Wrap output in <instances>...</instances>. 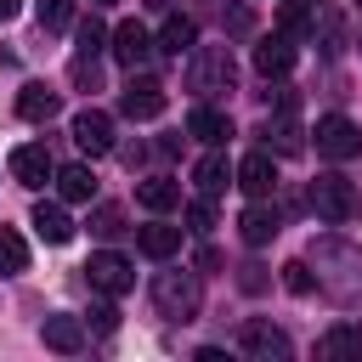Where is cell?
I'll use <instances>...</instances> for the list:
<instances>
[{
	"label": "cell",
	"mask_w": 362,
	"mask_h": 362,
	"mask_svg": "<svg viewBox=\"0 0 362 362\" xmlns=\"http://www.w3.org/2000/svg\"><path fill=\"white\" fill-rule=\"evenodd\" d=\"M288 68H294V40L288 34H272V40L255 45V74L260 79H283Z\"/></svg>",
	"instance_id": "9a60e30c"
},
{
	"label": "cell",
	"mask_w": 362,
	"mask_h": 362,
	"mask_svg": "<svg viewBox=\"0 0 362 362\" xmlns=\"http://www.w3.org/2000/svg\"><path fill=\"white\" fill-rule=\"evenodd\" d=\"M221 28H226V34H249V28H255V11H249V6H221Z\"/></svg>",
	"instance_id": "d6a6232c"
},
{
	"label": "cell",
	"mask_w": 362,
	"mask_h": 362,
	"mask_svg": "<svg viewBox=\"0 0 362 362\" xmlns=\"http://www.w3.org/2000/svg\"><path fill=\"white\" fill-rule=\"evenodd\" d=\"M11 175H17L23 187H34V192H40V187L57 175V164H51V153H45V147H34V141H28V147H17V153H11Z\"/></svg>",
	"instance_id": "2e32d148"
},
{
	"label": "cell",
	"mask_w": 362,
	"mask_h": 362,
	"mask_svg": "<svg viewBox=\"0 0 362 362\" xmlns=\"http://www.w3.org/2000/svg\"><path fill=\"white\" fill-rule=\"evenodd\" d=\"M153 305L164 322H198V305H204V288L192 272H158L153 277Z\"/></svg>",
	"instance_id": "3957f363"
},
{
	"label": "cell",
	"mask_w": 362,
	"mask_h": 362,
	"mask_svg": "<svg viewBox=\"0 0 362 362\" xmlns=\"http://www.w3.org/2000/svg\"><path fill=\"white\" fill-rule=\"evenodd\" d=\"M192 181H198L204 198H221V192L232 187V164H226V153H204L198 170H192Z\"/></svg>",
	"instance_id": "7402d4cb"
},
{
	"label": "cell",
	"mask_w": 362,
	"mask_h": 362,
	"mask_svg": "<svg viewBox=\"0 0 362 362\" xmlns=\"http://www.w3.org/2000/svg\"><path fill=\"white\" fill-rule=\"evenodd\" d=\"M164 102H170V90H164V79H153V74H136V79L119 90V113H124V119H158Z\"/></svg>",
	"instance_id": "ba28073f"
},
{
	"label": "cell",
	"mask_w": 362,
	"mask_h": 362,
	"mask_svg": "<svg viewBox=\"0 0 362 362\" xmlns=\"http://www.w3.org/2000/svg\"><path fill=\"white\" fill-rule=\"evenodd\" d=\"M311 209H317L328 226H345V221L362 215V192H356V181H345L339 170H328V175L311 181Z\"/></svg>",
	"instance_id": "277c9868"
},
{
	"label": "cell",
	"mask_w": 362,
	"mask_h": 362,
	"mask_svg": "<svg viewBox=\"0 0 362 362\" xmlns=\"http://www.w3.org/2000/svg\"><path fill=\"white\" fill-rule=\"evenodd\" d=\"M34 232H40L45 243H68V238H74V221H68L62 204H34Z\"/></svg>",
	"instance_id": "d4e9b609"
},
{
	"label": "cell",
	"mask_w": 362,
	"mask_h": 362,
	"mask_svg": "<svg viewBox=\"0 0 362 362\" xmlns=\"http://www.w3.org/2000/svg\"><path fill=\"white\" fill-rule=\"evenodd\" d=\"M51 181H57L62 204H90V198H96V175H90L85 164H68V170H57Z\"/></svg>",
	"instance_id": "603a6c76"
},
{
	"label": "cell",
	"mask_w": 362,
	"mask_h": 362,
	"mask_svg": "<svg viewBox=\"0 0 362 362\" xmlns=\"http://www.w3.org/2000/svg\"><path fill=\"white\" fill-rule=\"evenodd\" d=\"M68 79H74L79 90H96V85H102V68H96V57H74V62H68Z\"/></svg>",
	"instance_id": "4dcf8cb0"
},
{
	"label": "cell",
	"mask_w": 362,
	"mask_h": 362,
	"mask_svg": "<svg viewBox=\"0 0 362 362\" xmlns=\"http://www.w3.org/2000/svg\"><path fill=\"white\" fill-rule=\"evenodd\" d=\"M187 136H198L204 147H226V141H232V119H226L221 107H209V102H198V107L187 113Z\"/></svg>",
	"instance_id": "5bb4252c"
},
{
	"label": "cell",
	"mask_w": 362,
	"mask_h": 362,
	"mask_svg": "<svg viewBox=\"0 0 362 362\" xmlns=\"http://www.w3.org/2000/svg\"><path fill=\"white\" fill-rule=\"evenodd\" d=\"M136 249H141L147 260H170V255L181 249V226H170V221H153V226H141V232H136Z\"/></svg>",
	"instance_id": "44dd1931"
},
{
	"label": "cell",
	"mask_w": 362,
	"mask_h": 362,
	"mask_svg": "<svg viewBox=\"0 0 362 362\" xmlns=\"http://www.w3.org/2000/svg\"><path fill=\"white\" fill-rule=\"evenodd\" d=\"M232 181H238L249 198H272V192H277V164H272V153H266V147L243 153V164L232 170Z\"/></svg>",
	"instance_id": "30bf717a"
},
{
	"label": "cell",
	"mask_w": 362,
	"mask_h": 362,
	"mask_svg": "<svg viewBox=\"0 0 362 362\" xmlns=\"http://www.w3.org/2000/svg\"><path fill=\"white\" fill-rule=\"evenodd\" d=\"M311 136H317V153H322V158H334V164H345V158H356V153H362V130H356L345 113H322Z\"/></svg>",
	"instance_id": "8992f818"
},
{
	"label": "cell",
	"mask_w": 362,
	"mask_h": 362,
	"mask_svg": "<svg viewBox=\"0 0 362 362\" xmlns=\"http://www.w3.org/2000/svg\"><path fill=\"white\" fill-rule=\"evenodd\" d=\"M90 328H96V334H113V328H119V311H113V305H90Z\"/></svg>",
	"instance_id": "d590c367"
},
{
	"label": "cell",
	"mask_w": 362,
	"mask_h": 362,
	"mask_svg": "<svg viewBox=\"0 0 362 362\" xmlns=\"http://www.w3.org/2000/svg\"><path fill=\"white\" fill-rule=\"evenodd\" d=\"M136 204H141V209H153V215H164V209H175V204H181V187H175L170 175H147V181L136 187Z\"/></svg>",
	"instance_id": "cb8c5ba5"
},
{
	"label": "cell",
	"mask_w": 362,
	"mask_h": 362,
	"mask_svg": "<svg viewBox=\"0 0 362 362\" xmlns=\"http://www.w3.org/2000/svg\"><path fill=\"white\" fill-rule=\"evenodd\" d=\"M283 288H288V294H311V288H317L311 260H288V266H283Z\"/></svg>",
	"instance_id": "f546056e"
},
{
	"label": "cell",
	"mask_w": 362,
	"mask_h": 362,
	"mask_svg": "<svg viewBox=\"0 0 362 362\" xmlns=\"http://www.w3.org/2000/svg\"><path fill=\"white\" fill-rule=\"evenodd\" d=\"M17 6H23V0H0V23H11V17H17Z\"/></svg>",
	"instance_id": "74e56055"
},
{
	"label": "cell",
	"mask_w": 362,
	"mask_h": 362,
	"mask_svg": "<svg viewBox=\"0 0 362 362\" xmlns=\"http://www.w3.org/2000/svg\"><path fill=\"white\" fill-rule=\"evenodd\" d=\"M57 107H62V96H57L51 85H40V79H28V85L17 90V113H23L28 124H45V119H57Z\"/></svg>",
	"instance_id": "d6986e66"
},
{
	"label": "cell",
	"mask_w": 362,
	"mask_h": 362,
	"mask_svg": "<svg viewBox=\"0 0 362 362\" xmlns=\"http://www.w3.org/2000/svg\"><path fill=\"white\" fill-rule=\"evenodd\" d=\"M238 351H243V356H255V362H283L294 345H288V334H283L277 322H266V317H249V322L238 328Z\"/></svg>",
	"instance_id": "52a82bcc"
},
{
	"label": "cell",
	"mask_w": 362,
	"mask_h": 362,
	"mask_svg": "<svg viewBox=\"0 0 362 362\" xmlns=\"http://www.w3.org/2000/svg\"><path fill=\"white\" fill-rule=\"evenodd\" d=\"M102 45H107V28H102L96 17H85V23H79V45H74V57H96Z\"/></svg>",
	"instance_id": "f1b7e54d"
},
{
	"label": "cell",
	"mask_w": 362,
	"mask_h": 362,
	"mask_svg": "<svg viewBox=\"0 0 362 362\" xmlns=\"http://www.w3.org/2000/svg\"><path fill=\"white\" fill-rule=\"evenodd\" d=\"M192 45H198V23L192 17H164V28L153 34V51H164V57H181Z\"/></svg>",
	"instance_id": "ffe728a7"
},
{
	"label": "cell",
	"mask_w": 362,
	"mask_h": 362,
	"mask_svg": "<svg viewBox=\"0 0 362 362\" xmlns=\"http://www.w3.org/2000/svg\"><path fill=\"white\" fill-rule=\"evenodd\" d=\"M74 141H79V153H90V158L113 153V119H107L102 107H85V113H74Z\"/></svg>",
	"instance_id": "8fae6325"
},
{
	"label": "cell",
	"mask_w": 362,
	"mask_h": 362,
	"mask_svg": "<svg viewBox=\"0 0 362 362\" xmlns=\"http://www.w3.org/2000/svg\"><path fill=\"white\" fill-rule=\"evenodd\" d=\"M198 272H221V255L215 249H198Z\"/></svg>",
	"instance_id": "8d00e7d4"
},
{
	"label": "cell",
	"mask_w": 362,
	"mask_h": 362,
	"mask_svg": "<svg viewBox=\"0 0 362 362\" xmlns=\"http://www.w3.org/2000/svg\"><path fill=\"white\" fill-rule=\"evenodd\" d=\"M187 226L204 238V232H215V204L209 198H198V204H187Z\"/></svg>",
	"instance_id": "836d02e7"
},
{
	"label": "cell",
	"mask_w": 362,
	"mask_h": 362,
	"mask_svg": "<svg viewBox=\"0 0 362 362\" xmlns=\"http://www.w3.org/2000/svg\"><path fill=\"white\" fill-rule=\"evenodd\" d=\"M238 232H243V243H249V249H266V243L283 232V221H277V209H266V198H255V204L243 209Z\"/></svg>",
	"instance_id": "e0dca14e"
},
{
	"label": "cell",
	"mask_w": 362,
	"mask_h": 362,
	"mask_svg": "<svg viewBox=\"0 0 362 362\" xmlns=\"http://www.w3.org/2000/svg\"><path fill=\"white\" fill-rule=\"evenodd\" d=\"M147 57H153V34H147L136 17H124V23L113 28V62H119V68H141Z\"/></svg>",
	"instance_id": "7c38bea8"
},
{
	"label": "cell",
	"mask_w": 362,
	"mask_h": 362,
	"mask_svg": "<svg viewBox=\"0 0 362 362\" xmlns=\"http://www.w3.org/2000/svg\"><path fill=\"white\" fill-rule=\"evenodd\" d=\"M40 339H45L51 351H62V356H74V351L85 345V322H79V317H68V311H51V317L40 322Z\"/></svg>",
	"instance_id": "ac0fdd59"
},
{
	"label": "cell",
	"mask_w": 362,
	"mask_h": 362,
	"mask_svg": "<svg viewBox=\"0 0 362 362\" xmlns=\"http://www.w3.org/2000/svg\"><path fill=\"white\" fill-rule=\"evenodd\" d=\"M317 356L322 362H362V322H334L317 339Z\"/></svg>",
	"instance_id": "4fadbf2b"
},
{
	"label": "cell",
	"mask_w": 362,
	"mask_h": 362,
	"mask_svg": "<svg viewBox=\"0 0 362 362\" xmlns=\"http://www.w3.org/2000/svg\"><path fill=\"white\" fill-rule=\"evenodd\" d=\"M266 283H272V277H266L260 260H243V266H238V288H243V294H260Z\"/></svg>",
	"instance_id": "e575fe53"
},
{
	"label": "cell",
	"mask_w": 362,
	"mask_h": 362,
	"mask_svg": "<svg viewBox=\"0 0 362 362\" xmlns=\"http://www.w3.org/2000/svg\"><path fill=\"white\" fill-rule=\"evenodd\" d=\"M17 272H28V243L11 226H0V277H17Z\"/></svg>",
	"instance_id": "4316f807"
},
{
	"label": "cell",
	"mask_w": 362,
	"mask_h": 362,
	"mask_svg": "<svg viewBox=\"0 0 362 362\" xmlns=\"http://www.w3.org/2000/svg\"><path fill=\"white\" fill-rule=\"evenodd\" d=\"M238 85V62H232V45H192V68H187V90L198 102L209 96H226Z\"/></svg>",
	"instance_id": "7a4b0ae2"
},
{
	"label": "cell",
	"mask_w": 362,
	"mask_h": 362,
	"mask_svg": "<svg viewBox=\"0 0 362 362\" xmlns=\"http://www.w3.org/2000/svg\"><path fill=\"white\" fill-rule=\"evenodd\" d=\"M294 107H300V96H294L288 85H277V119H260V147H266V153H283V158L305 153V130H300Z\"/></svg>",
	"instance_id": "5b68a950"
},
{
	"label": "cell",
	"mask_w": 362,
	"mask_h": 362,
	"mask_svg": "<svg viewBox=\"0 0 362 362\" xmlns=\"http://www.w3.org/2000/svg\"><path fill=\"white\" fill-rule=\"evenodd\" d=\"M90 6H113V0H90Z\"/></svg>",
	"instance_id": "ab89813d"
},
{
	"label": "cell",
	"mask_w": 362,
	"mask_h": 362,
	"mask_svg": "<svg viewBox=\"0 0 362 362\" xmlns=\"http://www.w3.org/2000/svg\"><path fill=\"white\" fill-rule=\"evenodd\" d=\"M305 6H322V0H305Z\"/></svg>",
	"instance_id": "60d3db41"
},
{
	"label": "cell",
	"mask_w": 362,
	"mask_h": 362,
	"mask_svg": "<svg viewBox=\"0 0 362 362\" xmlns=\"http://www.w3.org/2000/svg\"><path fill=\"white\" fill-rule=\"evenodd\" d=\"M74 23V0H40V28H68Z\"/></svg>",
	"instance_id": "1f68e13d"
},
{
	"label": "cell",
	"mask_w": 362,
	"mask_h": 362,
	"mask_svg": "<svg viewBox=\"0 0 362 362\" xmlns=\"http://www.w3.org/2000/svg\"><path fill=\"white\" fill-rule=\"evenodd\" d=\"M147 6H170V0H147Z\"/></svg>",
	"instance_id": "f35d334b"
},
{
	"label": "cell",
	"mask_w": 362,
	"mask_h": 362,
	"mask_svg": "<svg viewBox=\"0 0 362 362\" xmlns=\"http://www.w3.org/2000/svg\"><path fill=\"white\" fill-rule=\"evenodd\" d=\"M317 272V288L334 300V305H362V249L345 243V238H311V255H305Z\"/></svg>",
	"instance_id": "6da1fadb"
},
{
	"label": "cell",
	"mask_w": 362,
	"mask_h": 362,
	"mask_svg": "<svg viewBox=\"0 0 362 362\" xmlns=\"http://www.w3.org/2000/svg\"><path fill=\"white\" fill-rule=\"evenodd\" d=\"M90 232H96V238L130 232V226H124V209H119V204H96V209H90Z\"/></svg>",
	"instance_id": "83f0119b"
},
{
	"label": "cell",
	"mask_w": 362,
	"mask_h": 362,
	"mask_svg": "<svg viewBox=\"0 0 362 362\" xmlns=\"http://www.w3.org/2000/svg\"><path fill=\"white\" fill-rule=\"evenodd\" d=\"M90 288H102V294H130L136 288V266L124 260V255H113V249H102V255H90Z\"/></svg>",
	"instance_id": "9c48e42d"
},
{
	"label": "cell",
	"mask_w": 362,
	"mask_h": 362,
	"mask_svg": "<svg viewBox=\"0 0 362 362\" xmlns=\"http://www.w3.org/2000/svg\"><path fill=\"white\" fill-rule=\"evenodd\" d=\"M277 34H288V40H305V34H317V17H311V6H305V0H288V6L277 11Z\"/></svg>",
	"instance_id": "484cf974"
}]
</instances>
